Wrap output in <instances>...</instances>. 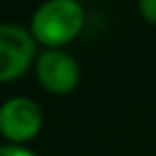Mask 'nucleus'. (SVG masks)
<instances>
[{"mask_svg": "<svg viewBox=\"0 0 156 156\" xmlns=\"http://www.w3.org/2000/svg\"><path fill=\"white\" fill-rule=\"evenodd\" d=\"M86 11L77 0H49L30 20V34L45 49H60L83 28Z\"/></svg>", "mask_w": 156, "mask_h": 156, "instance_id": "obj_1", "label": "nucleus"}, {"mask_svg": "<svg viewBox=\"0 0 156 156\" xmlns=\"http://www.w3.org/2000/svg\"><path fill=\"white\" fill-rule=\"evenodd\" d=\"M39 49L30 30L0 22V83L20 79L37 60Z\"/></svg>", "mask_w": 156, "mask_h": 156, "instance_id": "obj_2", "label": "nucleus"}, {"mask_svg": "<svg viewBox=\"0 0 156 156\" xmlns=\"http://www.w3.org/2000/svg\"><path fill=\"white\" fill-rule=\"evenodd\" d=\"M43 126L41 107L28 96H11L0 105V135L11 145L32 141Z\"/></svg>", "mask_w": 156, "mask_h": 156, "instance_id": "obj_3", "label": "nucleus"}, {"mask_svg": "<svg viewBox=\"0 0 156 156\" xmlns=\"http://www.w3.org/2000/svg\"><path fill=\"white\" fill-rule=\"evenodd\" d=\"M34 73L39 83L51 94H69L79 86L81 71L77 60L62 49L39 51L34 60Z\"/></svg>", "mask_w": 156, "mask_h": 156, "instance_id": "obj_4", "label": "nucleus"}, {"mask_svg": "<svg viewBox=\"0 0 156 156\" xmlns=\"http://www.w3.org/2000/svg\"><path fill=\"white\" fill-rule=\"evenodd\" d=\"M137 11L143 17V22L156 26V0H139V2H137Z\"/></svg>", "mask_w": 156, "mask_h": 156, "instance_id": "obj_5", "label": "nucleus"}, {"mask_svg": "<svg viewBox=\"0 0 156 156\" xmlns=\"http://www.w3.org/2000/svg\"><path fill=\"white\" fill-rule=\"evenodd\" d=\"M0 156H37L32 150H28L26 145H11V143H5L0 145Z\"/></svg>", "mask_w": 156, "mask_h": 156, "instance_id": "obj_6", "label": "nucleus"}]
</instances>
